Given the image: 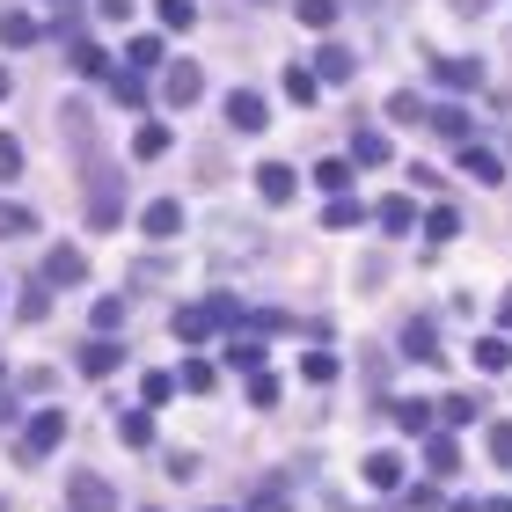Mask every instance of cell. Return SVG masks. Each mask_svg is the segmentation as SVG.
<instances>
[{
	"label": "cell",
	"instance_id": "obj_1",
	"mask_svg": "<svg viewBox=\"0 0 512 512\" xmlns=\"http://www.w3.org/2000/svg\"><path fill=\"white\" fill-rule=\"evenodd\" d=\"M256 191H264L271 205H293V191H300V176L286 169V161H264V169H256Z\"/></svg>",
	"mask_w": 512,
	"mask_h": 512
},
{
	"label": "cell",
	"instance_id": "obj_2",
	"mask_svg": "<svg viewBox=\"0 0 512 512\" xmlns=\"http://www.w3.org/2000/svg\"><path fill=\"white\" fill-rule=\"evenodd\" d=\"M227 125L235 132H264V96H256V88H235V96H227Z\"/></svg>",
	"mask_w": 512,
	"mask_h": 512
},
{
	"label": "cell",
	"instance_id": "obj_3",
	"mask_svg": "<svg viewBox=\"0 0 512 512\" xmlns=\"http://www.w3.org/2000/svg\"><path fill=\"white\" fill-rule=\"evenodd\" d=\"M59 439H66V417L44 410V417H30V439H22V454H52Z\"/></svg>",
	"mask_w": 512,
	"mask_h": 512
},
{
	"label": "cell",
	"instance_id": "obj_4",
	"mask_svg": "<svg viewBox=\"0 0 512 512\" xmlns=\"http://www.w3.org/2000/svg\"><path fill=\"white\" fill-rule=\"evenodd\" d=\"M198 81H205L198 66H183V59H176V66H169V81H161V96H169V103L183 110V103H198Z\"/></svg>",
	"mask_w": 512,
	"mask_h": 512
},
{
	"label": "cell",
	"instance_id": "obj_5",
	"mask_svg": "<svg viewBox=\"0 0 512 512\" xmlns=\"http://www.w3.org/2000/svg\"><path fill=\"white\" fill-rule=\"evenodd\" d=\"M88 278V264H81V249H59L52 264H44V286H81Z\"/></svg>",
	"mask_w": 512,
	"mask_h": 512
},
{
	"label": "cell",
	"instance_id": "obj_6",
	"mask_svg": "<svg viewBox=\"0 0 512 512\" xmlns=\"http://www.w3.org/2000/svg\"><path fill=\"white\" fill-rule=\"evenodd\" d=\"M74 512H118V498H110L96 476H74Z\"/></svg>",
	"mask_w": 512,
	"mask_h": 512
},
{
	"label": "cell",
	"instance_id": "obj_7",
	"mask_svg": "<svg viewBox=\"0 0 512 512\" xmlns=\"http://www.w3.org/2000/svg\"><path fill=\"white\" fill-rule=\"evenodd\" d=\"M366 483L395 491V483H403V454H366Z\"/></svg>",
	"mask_w": 512,
	"mask_h": 512
},
{
	"label": "cell",
	"instance_id": "obj_8",
	"mask_svg": "<svg viewBox=\"0 0 512 512\" xmlns=\"http://www.w3.org/2000/svg\"><path fill=\"white\" fill-rule=\"evenodd\" d=\"M176 227H183V205L176 198H154L147 205V235H176Z\"/></svg>",
	"mask_w": 512,
	"mask_h": 512
},
{
	"label": "cell",
	"instance_id": "obj_9",
	"mask_svg": "<svg viewBox=\"0 0 512 512\" xmlns=\"http://www.w3.org/2000/svg\"><path fill=\"white\" fill-rule=\"evenodd\" d=\"M461 169H469L476 183H498V176H505V169H498V154H491V147H461Z\"/></svg>",
	"mask_w": 512,
	"mask_h": 512
},
{
	"label": "cell",
	"instance_id": "obj_10",
	"mask_svg": "<svg viewBox=\"0 0 512 512\" xmlns=\"http://www.w3.org/2000/svg\"><path fill=\"white\" fill-rule=\"evenodd\" d=\"M132 154H139V161L169 154V125H154V118H147V125H139V139H132Z\"/></svg>",
	"mask_w": 512,
	"mask_h": 512
},
{
	"label": "cell",
	"instance_id": "obj_11",
	"mask_svg": "<svg viewBox=\"0 0 512 512\" xmlns=\"http://www.w3.org/2000/svg\"><path fill=\"white\" fill-rule=\"evenodd\" d=\"M476 366H483V374H505V366H512V344H505V337H483V344H476Z\"/></svg>",
	"mask_w": 512,
	"mask_h": 512
},
{
	"label": "cell",
	"instance_id": "obj_12",
	"mask_svg": "<svg viewBox=\"0 0 512 512\" xmlns=\"http://www.w3.org/2000/svg\"><path fill=\"white\" fill-rule=\"evenodd\" d=\"M315 183H322V191H352V161H344V154H330V161L315 169Z\"/></svg>",
	"mask_w": 512,
	"mask_h": 512
},
{
	"label": "cell",
	"instance_id": "obj_13",
	"mask_svg": "<svg viewBox=\"0 0 512 512\" xmlns=\"http://www.w3.org/2000/svg\"><path fill=\"white\" fill-rule=\"evenodd\" d=\"M0 44H15V52H22V44H37V22L30 15H0Z\"/></svg>",
	"mask_w": 512,
	"mask_h": 512
},
{
	"label": "cell",
	"instance_id": "obj_14",
	"mask_svg": "<svg viewBox=\"0 0 512 512\" xmlns=\"http://www.w3.org/2000/svg\"><path fill=\"white\" fill-rule=\"evenodd\" d=\"M439 81L447 88H476V59H439Z\"/></svg>",
	"mask_w": 512,
	"mask_h": 512
},
{
	"label": "cell",
	"instance_id": "obj_15",
	"mask_svg": "<svg viewBox=\"0 0 512 512\" xmlns=\"http://www.w3.org/2000/svg\"><path fill=\"white\" fill-rule=\"evenodd\" d=\"M410 220H417L410 198H388V205H381V227H388V235H410Z\"/></svg>",
	"mask_w": 512,
	"mask_h": 512
},
{
	"label": "cell",
	"instance_id": "obj_16",
	"mask_svg": "<svg viewBox=\"0 0 512 512\" xmlns=\"http://www.w3.org/2000/svg\"><path fill=\"white\" fill-rule=\"evenodd\" d=\"M425 235H432V242H454V235H461V213H454V205H439V213L425 220Z\"/></svg>",
	"mask_w": 512,
	"mask_h": 512
},
{
	"label": "cell",
	"instance_id": "obj_17",
	"mask_svg": "<svg viewBox=\"0 0 512 512\" xmlns=\"http://www.w3.org/2000/svg\"><path fill=\"white\" fill-rule=\"evenodd\" d=\"M191 22H198L191 0H161V30H191Z\"/></svg>",
	"mask_w": 512,
	"mask_h": 512
},
{
	"label": "cell",
	"instance_id": "obj_18",
	"mask_svg": "<svg viewBox=\"0 0 512 512\" xmlns=\"http://www.w3.org/2000/svg\"><path fill=\"white\" fill-rule=\"evenodd\" d=\"M300 22H308V30H330V22H337V0H300Z\"/></svg>",
	"mask_w": 512,
	"mask_h": 512
},
{
	"label": "cell",
	"instance_id": "obj_19",
	"mask_svg": "<svg viewBox=\"0 0 512 512\" xmlns=\"http://www.w3.org/2000/svg\"><path fill=\"white\" fill-rule=\"evenodd\" d=\"M403 352H417V359L439 352V344H432V322H410V330H403Z\"/></svg>",
	"mask_w": 512,
	"mask_h": 512
},
{
	"label": "cell",
	"instance_id": "obj_20",
	"mask_svg": "<svg viewBox=\"0 0 512 512\" xmlns=\"http://www.w3.org/2000/svg\"><path fill=\"white\" fill-rule=\"evenodd\" d=\"M359 161H366V169H381V161H388V139L381 132H359V147H352Z\"/></svg>",
	"mask_w": 512,
	"mask_h": 512
},
{
	"label": "cell",
	"instance_id": "obj_21",
	"mask_svg": "<svg viewBox=\"0 0 512 512\" xmlns=\"http://www.w3.org/2000/svg\"><path fill=\"white\" fill-rule=\"evenodd\" d=\"M81 366H88V374H110V366H118V344H88Z\"/></svg>",
	"mask_w": 512,
	"mask_h": 512
},
{
	"label": "cell",
	"instance_id": "obj_22",
	"mask_svg": "<svg viewBox=\"0 0 512 512\" xmlns=\"http://www.w3.org/2000/svg\"><path fill=\"white\" fill-rule=\"evenodd\" d=\"M15 176H22V147H15L8 132H0V183H15Z\"/></svg>",
	"mask_w": 512,
	"mask_h": 512
},
{
	"label": "cell",
	"instance_id": "obj_23",
	"mask_svg": "<svg viewBox=\"0 0 512 512\" xmlns=\"http://www.w3.org/2000/svg\"><path fill=\"white\" fill-rule=\"evenodd\" d=\"M300 374H308V381H337V359L330 352H308V359H300Z\"/></svg>",
	"mask_w": 512,
	"mask_h": 512
},
{
	"label": "cell",
	"instance_id": "obj_24",
	"mask_svg": "<svg viewBox=\"0 0 512 512\" xmlns=\"http://www.w3.org/2000/svg\"><path fill=\"white\" fill-rule=\"evenodd\" d=\"M118 432H125V447H147V439H154V425H147V410H132L125 425H118Z\"/></svg>",
	"mask_w": 512,
	"mask_h": 512
},
{
	"label": "cell",
	"instance_id": "obj_25",
	"mask_svg": "<svg viewBox=\"0 0 512 512\" xmlns=\"http://www.w3.org/2000/svg\"><path fill=\"white\" fill-rule=\"evenodd\" d=\"M286 96L308 110V103H315V74H300V66H293V74H286Z\"/></svg>",
	"mask_w": 512,
	"mask_h": 512
},
{
	"label": "cell",
	"instance_id": "obj_26",
	"mask_svg": "<svg viewBox=\"0 0 512 512\" xmlns=\"http://www.w3.org/2000/svg\"><path fill=\"white\" fill-rule=\"evenodd\" d=\"M322 74L344 81V74H352V52H344V44H330V52H322Z\"/></svg>",
	"mask_w": 512,
	"mask_h": 512
},
{
	"label": "cell",
	"instance_id": "obj_27",
	"mask_svg": "<svg viewBox=\"0 0 512 512\" xmlns=\"http://www.w3.org/2000/svg\"><path fill=\"white\" fill-rule=\"evenodd\" d=\"M439 417H447V425H469V417H476V395H447V410H439Z\"/></svg>",
	"mask_w": 512,
	"mask_h": 512
},
{
	"label": "cell",
	"instance_id": "obj_28",
	"mask_svg": "<svg viewBox=\"0 0 512 512\" xmlns=\"http://www.w3.org/2000/svg\"><path fill=\"white\" fill-rule=\"evenodd\" d=\"M183 388H191V395H205V388H213V366H205V359H191V366H183Z\"/></svg>",
	"mask_w": 512,
	"mask_h": 512
},
{
	"label": "cell",
	"instance_id": "obj_29",
	"mask_svg": "<svg viewBox=\"0 0 512 512\" xmlns=\"http://www.w3.org/2000/svg\"><path fill=\"white\" fill-rule=\"evenodd\" d=\"M249 403H278V381L264 374V366H256V374H249Z\"/></svg>",
	"mask_w": 512,
	"mask_h": 512
},
{
	"label": "cell",
	"instance_id": "obj_30",
	"mask_svg": "<svg viewBox=\"0 0 512 512\" xmlns=\"http://www.w3.org/2000/svg\"><path fill=\"white\" fill-rule=\"evenodd\" d=\"M322 227H359V205H352V198H337L330 213H322Z\"/></svg>",
	"mask_w": 512,
	"mask_h": 512
},
{
	"label": "cell",
	"instance_id": "obj_31",
	"mask_svg": "<svg viewBox=\"0 0 512 512\" xmlns=\"http://www.w3.org/2000/svg\"><path fill=\"white\" fill-rule=\"evenodd\" d=\"M125 59H132V66H154V59H161V37H132Z\"/></svg>",
	"mask_w": 512,
	"mask_h": 512
},
{
	"label": "cell",
	"instance_id": "obj_32",
	"mask_svg": "<svg viewBox=\"0 0 512 512\" xmlns=\"http://www.w3.org/2000/svg\"><path fill=\"white\" fill-rule=\"evenodd\" d=\"M0 235H30V213H22V205H0Z\"/></svg>",
	"mask_w": 512,
	"mask_h": 512
},
{
	"label": "cell",
	"instance_id": "obj_33",
	"mask_svg": "<svg viewBox=\"0 0 512 512\" xmlns=\"http://www.w3.org/2000/svg\"><path fill=\"white\" fill-rule=\"evenodd\" d=\"M249 512H293V498H286V491H264V498H256Z\"/></svg>",
	"mask_w": 512,
	"mask_h": 512
},
{
	"label": "cell",
	"instance_id": "obj_34",
	"mask_svg": "<svg viewBox=\"0 0 512 512\" xmlns=\"http://www.w3.org/2000/svg\"><path fill=\"white\" fill-rule=\"evenodd\" d=\"M491 454H498V461H512V425H498V432H491Z\"/></svg>",
	"mask_w": 512,
	"mask_h": 512
},
{
	"label": "cell",
	"instance_id": "obj_35",
	"mask_svg": "<svg viewBox=\"0 0 512 512\" xmlns=\"http://www.w3.org/2000/svg\"><path fill=\"white\" fill-rule=\"evenodd\" d=\"M498 322H505V330H512V293H505V308H498Z\"/></svg>",
	"mask_w": 512,
	"mask_h": 512
},
{
	"label": "cell",
	"instance_id": "obj_36",
	"mask_svg": "<svg viewBox=\"0 0 512 512\" xmlns=\"http://www.w3.org/2000/svg\"><path fill=\"white\" fill-rule=\"evenodd\" d=\"M483 512H512V505H505V498H498V505H483Z\"/></svg>",
	"mask_w": 512,
	"mask_h": 512
},
{
	"label": "cell",
	"instance_id": "obj_37",
	"mask_svg": "<svg viewBox=\"0 0 512 512\" xmlns=\"http://www.w3.org/2000/svg\"><path fill=\"white\" fill-rule=\"evenodd\" d=\"M454 512H483V505H454Z\"/></svg>",
	"mask_w": 512,
	"mask_h": 512
},
{
	"label": "cell",
	"instance_id": "obj_38",
	"mask_svg": "<svg viewBox=\"0 0 512 512\" xmlns=\"http://www.w3.org/2000/svg\"><path fill=\"white\" fill-rule=\"evenodd\" d=\"M0 96H8V74H0Z\"/></svg>",
	"mask_w": 512,
	"mask_h": 512
}]
</instances>
